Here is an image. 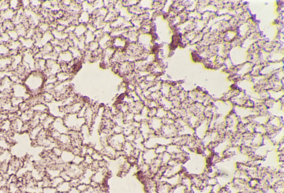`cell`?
<instances>
[{
	"mask_svg": "<svg viewBox=\"0 0 284 193\" xmlns=\"http://www.w3.org/2000/svg\"><path fill=\"white\" fill-rule=\"evenodd\" d=\"M64 123L65 126L69 130L79 131L85 124V121L84 118H79L77 114H70L65 115L64 117Z\"/></svg>",
	"mask_w": 284,
	"mask_h": 193,
	"instance_id": "1",
	"label": "cell"
},
{
	"mask_svg": "<svg viewBox=\"0 0 284 193\" xmlns=\"http://www.w3.org/2000/svg\"><path fill=\"white\" fill-rule=\"evenodd\" d=\"M125 142V136L123 134H113L108 139V144L119 152L122 151L123 144Z\"/></svg>",
	"mask_w": 284,
	"mask_h": 193,
	"instance_id": "2",
	"label": "cell"
},
{
	"mask_svg": "<svg viewBox=\"0 0 284 193\" xmlns=\"http://www.w3.org/2000/svg\"><path fill=\"white\" fill-rule=\"evenodd\" d=\"M12 95L13 97L24 99H28L30 98V95L26 87L20 84H17L13 86L12 89Z\"/></svg>",
	"mask_w": 284,
	"mask_h": 193,
	"instance_id": "3",
	"label": "cell"
},
{
	"mask_svg": "<svg viewBox=\"0 0 284 193\" xmlns=\"http://www.w3.org/2000/svg\"><path fill=\"white\" fill-rule=\"evenodd\" d=\"M50 130H55L60 134H68L69 131L64 124L63 119L62 118H55Z\"/></svg>",
	"mask_w": 284,
	"mask_h": 193,
	"instance_id": "4",
	"label": "cell"
},
{
	"mask_svg": "<svg viewBox=\"0 0 284 193\" xmlns=\"http://www.w3.org/2000/svg\"><path fill=\"white\" fill-rule=\"evenodd\" d=\"M57 143L63 150H71L72 148L71 145L72 139L68 134H61Z\"/></svg>",
	"mask_w": 284,
	"mask_h": 193,
	"instance_id": "5",
	"label": "cell"
},
{
	"mask_svg": "<svg viewBox=\"0 0 284 193\" xmlns=\"http://www.w3.org/2000/svg\"><path fill=\"white\" fill-rule=\"evenodd\" d=\"M127 44L128 43L124 37H117L114 38H112L111 47L113 48L115 50L123 51L126 49Z\"/></svg>",
	"mask_w": 284,
	"mask_h": 193,
	"instance_id": "6",
	"label": "cell"
},
{
	"mask_svg": "<svg viewBox=\"0 0 284 193\" xmlns=\"http://www.w3.org/2000/svg\"><path fill=\"white\" fill-rule=\"evenodd\" d=\"M147 122L149 124L150 128L154 132V133H156L159 132L162 126V121L160 119L158 118L157 117H153L148 118Z\"/></svg>",
	"mask_w": 284,
	"mask_h": 193,
	"instance_id": "7",
	"label": "cell"
},
{
	"mask_svg": "<svg viewBox=\"0 0 284 193\" xmlns=\"http://www.w3.org/2000/svg\"><path fill=\"white\" fill-rule=\"evenodd\" d=\"M142 156L144 161L146 164L150 165L154 160L158 157L154 150L146 149L142 152Z\"/></svg>",
	"mask_w": 284,
	"mask_h": 193,
	"instance_id": "8",
	"label": "cell"
},
{
	"mask_svg": "<svg viewBox=\"0 0 284 193\" xmlns=\"http://www.w3.org/2000/svg\"><path fill=\"white\" fill-rule=\"evenodd\" d=\"M139 130L140 133L142 134V136L144 139L146 140L150 136L151 134H154V132L150 128L149 124L147 122V121H143L140 123V126L139 128Z\"/></svg>",
	"mask_w": 284,
	"mask_h": 193,
	"instance_id": "9",
	"label": "cell"
},
{
	"mask_svg": "<svg viewBox=\"0 0 284 193\" xmlns=\"http://www.w3.org/2000/svg\"><path fill=\"white\" fill-rule=\"evenodd\" d=\"M73 158L74 154L71 150H63L60 158L64 164H69L72 163Z\"/></svg>",
	"mask_w": 284,
	"mask_h": 193,
	"instance_id": "10",
	"label": "cell"
},
{
	"mask_svg": "<svg viewBox=\"0 0 284 193\" xmlns=\"http://www.w3.org/2000/svg\"><path fill=\"white\" fill-rule=\"evenodd\" d=\"M59 60L62 64H69L73 60L71 52L68 50L60 52L59 55Z\"/></svg>",
	"mask_w": 284,
	"mask_h": 193,
	"instance_id": "11",
	"label": "cell"
},
{
	"mask_svg": "<svg viewBox=\"0 0 284 193\" xmlns=\"http://www.w3.org/2000/svg\"><path fill=\"white\" fill-rule=\"evenodd\" d=\"M11 122H12L11 128H12V132L13 133H17V134L21 133V130H22V128L24 123L22 122V121L20 118H18Z\"/></svg>",
	"mask_w": 284,
	"mask_h": 193,
	"instance_id": "12",
	"label": "cell"
},
{
	"mask_svg": "<svg viewBox=\"0 0 284 193\" xmlns=\"http://www.w3.org/2000/svg\"><path fill=\"white\" fill-rule=\"evenodd\" d=\"M134 149V146L133 143L126 141L123 144L122 152L123 154L127 158L131 155Z\"/></svg>",
	"mask_w": 284,
	"mask_h": 193,
	"instance_id": "13",
	"label": "cell"
},
{
	"mask_svg": "<svg viewBox=\"0 0 284 193\" xmlns=\"http://www.w3.org/2000/svg\"><path fill=\"white\" fill-rule=\"evenodd\" d=\"M32 110L35 113L37 114H42L45 113H48V107L46 105V104L44 103H38L34 106L31 107Z\"/></svg>",
	"mask_w": 284,
	"mask_h": 193,
	"instance_id": "14",
	"label": "cell"
},
{
	"mask_svg": "<svg viewBox=\"0 0 284 193\" xmlns=\"http://www.w3.org/2000/svg\"><path fill=\"white\" fill-rule=\"evenodd\" d=\"M87 32V25L84 24H80L77 26H76L75 31L73 32V34L77 38H80L84 36Z\"/></svg>",
	"mask_w": 284,
	"mask_h": 193,
	"instance_id": "15",
	"label": "cell"
},
{
	"mask_svg": "<svg viewBox=\"0 0 284 193\" xmlns=\"http://www.w3.org/2000/svg\"><path fill=\"white\" fill-rule=\"evenodd\" d=\"M42 129H43V128H42V126L40 124L39 126L36 127L32 128V129L30 130V131H29V132L28 133V135L30 139L31 140L32 142L36 141L38 135L40 133V132L42 131Z\"/></svg>",
	"mask_w": 284,
	"mask_h": 193,
	"instance_id": "16",
	"label": "cell"
},
{
	"mask_svg": "<svg viewBox=\"0 0 284 193\" xmlns=\"http://www.w3.org/2000/svg\"><path fill=\"white\" fill-rule=\"evenodd\" d=\"M55 118L51 115L48 114L46 118L40 123V125L42 127L44 130H49L51 128L52 123L55 121Z\"/></svg>",
	"mask_w": 284,
	"mask_h": 193,
	"instance_id": "17",
	"label": "cell"
},
{
	"mask_svg": "<svg viewBox=\"0 0 284 193\" xmlns=\"http://www.w3.org/2000/svg\"><path fill=\"white\" fill-rule=\"evenodd\" d=\"M35 114V113L32 110V109L30 108L26 111H24L21 115L20 116V118L22 121L24 123L29 122L33 118L34 115Z\"/></svg>",
	"mask_w": 284,
	"mask_h": 193,
	"instance_id": "18",
	"label": "cell"
},
{
	"mask_svg": "<svg viewBox=\"0 0 284 193\" xmlns=\"http://www.w3.org/2000/svg\"><path fill=\"white\" fill-rule=\"evenodd\" d=\"M13 156L12 155L10 150H5L2 152L0 156V162H8L9 163L12 160Z\"/></svg>",
	"mask_w": 284,
	"mask_h": 193,
	"instance_id": "19",
	"label": "cell"
},
{
	"mask_svg": "<svg viewBox=\"0 0 284 193\" xmlns=\"http://www.w3.org/2000/svg\"><path fill=\"white\" fill-rule=\"evenodd\" d=\"M91 17L89 15V13L87 12H83L81 13L79 17H78V22L80 24H86L89 22L91 20Z\"/></svg>",
	"mask_w": 284,
	"mask_h": 193,
	"instance_id": "20",
	"label": "cell"
},
{
	"mask_svg": "<svg viewBox=\"0 0 284 193\" xmlns=\"http://www.w3.org/2000/svg\"><path fill=\"white\" fill-rule=\"evenodd\" d=\"M71 187L69 182L63 181L56 187V190L59 193H68Z\"/></svg>",
	"mask_w": 284,
	"mask_h": 193,
	"instance_id": "21",
	"label": "cell"
},
{
	"mask_svg": "<svg viewBox=\"0 0 284 193\" xmlns=\"http://www.w3.org/2000/svg\"><path fill=\"white\" fill-rule=\"evenodd\" d=\"M11 124H12V122L9 120L7 119L1 123L0 130L4 131L5 132L9 133L12 131Z\"/></svg>",
	"mask_w": 284,
	"mask_h": 193,
	"instance_id": "22",
	"label": "cell"
},
{
	"mask_svg": "<svg viewBox=\"0 0 284 193\" xmlns=\"http://www.w3.org/2000/svg\"><path fill=\"white\" fill-rule=\"evenodd\" d=\"M70 77L69 73H66V72H59L57 75L56 79L57 81H59L60 83H64L66 82L68 80V79Z\"/></svg>",
	"mask_w": 284,
	"mask_h": 193,
	"instance_id": "23",
	"label": "cell"
},
{
	"mask_svg": "<svg viewBox=\"0 0 284 193\" xmlns=\"http://www.w3.org/2000/svg\"><path fill=\"white\" fill-rule=\"evenodd\" d=\"M11 144L6 140V139L0 138V150H10L11 148Z\"/></svg>",
	"mask_w": 284,
	"mask_h": 193,
	"instance_id": "24",
	"label": "cell"
},
{
	"mask_svg": "<svg viewBox=\"0 0 284 193\" xmlns=\"http://www.w3.org/2000/svg\"><path fill=\"white\" fill-rule=\"evenodd\" d=\"M8 193H18L20 191V189L17 183H10L9 184L8 186Z\"/></svg>",
	"mask_w": 284,
	"mask_h": 193,
	"instance_id": "25",
	"label": "cell"
},
{
	"mask_svg": "<svg viewBox=\"0 0 284 193\" xmlns=\"http://www.w3.org/2000/svg\"><path fill=\"white\" fill-rule=\"evenodd\" d=\"M86 47L87 48V50L88 51L91 52H93L95 51H96L97 49H99V43L97 41L95 40L94 42H92L91 43L88 44L87 46H86Z\"/></svg>",
	"mask_w": 284,
	"mask_h": 193,
	"instance_id": "26",
	"label": "cell"
},
{
	"mask_svg": "<svg viewBox=\"0 0 284 193\" xmlns=\"http://www.w3.org/2000/svg\"><path fill=\"white\" fill-rule=\"evenodd\" d=\"M134 114L130 111H128L126 114H123V119L125 123H131L134 121Z\"/></svg>",
	"mask_w": 284,
	"mask_h": 193,
	"instance_id": "27",
	"label": "cell"
},
{
	"mask_svg": "<svg viewBox=\"0 0 284 193\" xmlns=\"http://www.w3.org/2000/svg\"><path fill=\"white\" fill-rule=\"evenodd\" d=\"M63 180L60 176L54 178L51 180V186L56 188L58 186L60 185L63 182Z\"/></svg>",
	"mask_w": 284,
	"mask_h": 193,
	"instance_id": "28",
	"label": "cell"
},
{
	"mask_svg": "<svg viewBox=\"0 0 284 193\" xmlns=\"http://www.w3.org/2000/svg\"><path fill=\"white\" fill-rule=\"evenodd\" d=\"M63 149L59 146H56L52 150L51 152L52 154L56 158H60L63 152Z\"/></svg>",
	"mask_w": 284,
	"mask_h": 193,
	"instance_id": "29",
	"label": "cell"
},
{
	"mask_svg": "<svg viewBox=\"0 0 284 193\" xmlns=\"http://www.w3.org/2000/svg\"><path fill=\"white\" fill-rule=\"evenodd\" d=\"M154 150L156 154H157V156H159L162 155V154L166 152V146H163V145H158L155 148Z\"/></svg>",
	"mask_w": 284,
	"mask_h": 193,
	"instance_id": "30",
	"label": "cell"
},
{
	"mask_svg": "<svg viewBox=\"0 0 284 193\" xmlns=\"http://www.w3.org/2000/svg\"><path fill=\"white\" fill-rule=\"evenodd\" d=\"M83 161H84V157L80 155H77V156H74L72 164H75L76 165H80L81 164H83Z\"/></svg>",
	"mask_w": 284,
	"mask_h": 193,
	"instance_id": "31",
	"label": "cell"
},
{
	"mask_svg": "<svg viewBox=\"0 0 284 193\" xmlns=\"http://www.w3.org/2000/svg\"><path fill=\"white\" fill-rule=\"evenodd\" d=\"M93 160L95 161H100L103 160V154L101 152L95 151L93 154L91 156Z\"/></svg>",
	"mask_w": 284,
	"mask_h": 193,
	"instance_id": "32",
	"label": "cell"
},
{
	"mask_svg": "<svg viewBox=\"0 0 284 193\" xmlns=\"http://www.w3.org/2000/svg\"><path fill=\"white\" fill-rule=\"evenodd\" d=\"M94 161V160H93V158H92L91 156H89V155H86L84 157V161H83V163L87 166V167L88 166H91V165L92 164L93 162Z\"/></svg>",
	"mask_w": 284,
	"mask_h": 193,
	"instance_id": "33",
	"label": "cell"
},
{
	"mask_svg": "<svg viewBox=\"0 0 284 193\" xmlns=\"http://www.w3.org/2000/svg\"><path fill=\"white\" fill-rule=\"evenodd\" d=\"M9 168V163L8 162H0V172L1 174H4L6 173Z\"/></svg>",
	"mask_w": 284,
	"mask_h": 193,
	"instance_id": "34",
	"label": "cell"
},
{
	"mask_svg": "<svg viewBox=\"0 0 284 193\" xmlns=\"http://www.w3.org/2000/svg\"><path fill=\"white\" fill-rule=\"evenodd\" d=\"M112 132L113 134H122L123 127L114 124L112 128Z\"/></svg>",
	"mask_w": 284,
	"mask_h": 193,
	"instance_id": "35",
	"label": "cell"
},
{
	"mask_svg": "<svg viewBox=\"0 0 284 193\" xmlns=\"http://www.w3.org/2000/svg\"><path fill=\"white\" fill-rule=\"evenodd\" d=\"M56 188L52 186H48L43 187L42 190V193H57Z\"/></svg>",
	"mask_w": 284,
	"mask_h": 193,
	"instance_id": "36",
	"label": "cell"
},
{
	"mask_svg": "<svg viewBox=\"0 0 284 193\" xmlns=\"http://www.w3.org/2000/svg\"><path fill=\"white\" fill-rule=\"evenodd\" d=\"M126 161L127 162H129L130 164L131 165H136V158L131 155V156L127 157Z\"/></svg>",
	"mask_w": 284,
	"mask_h": 193,
	"instance_id": "37",
	"label": "cell"
},
{
	"mask_svg": "<svg viewBox=\"0 0 284 193\" xmlns=\"http://www.w3.org/2000/svg\"><path fill=\"white\" fill-rule=\"evenodd\" d=\"M8 180L3 178V179L0 181V189L6 188L8 186Z\"/></svg>",
	"mask_w": 284,
	"mask_h": 193,
	"instance_id": "38",
	"label": "cell"
},
{
	"mask_svg": "<svg viewBox=\"0 0 284 193\" xmlns=\"http://www.w3.org/2000/svg\"><path fill=\"white\" fill-rule=\"evenodd\" d=\"M144 163H145L144 161V160H143V156H142V152L140 154L138 158H136V165L138 166V167L142 165V164H143Z\"/></svg>",
	"mask_w": 284,
	"mask_h": 193,
	"instance_id": "39",
	"label": "cell"
},
{
	"mask_svg": "<svg viewBox=\"0 0 284 193\" xmlns=\"http://www.w3.org/2000/svg\"><path fill=\"white\" fill-rule=\"evenodd\" d=\"M95 150L93 146L92 145H88L87 146V155H89V156H92L93 153L95 152Z\"/></svg>",
	"mask_w": 284,
	"mask_h": 193,
	"instance_id": "40",
	"label": "cell"
},
{
	"mask_svg": "<svg viewBox=\"0 0 284 193\" xmlns=\"http://www.w3.org/2000/svg\"><path fill=\"white\" fill-rule=\"evenodd\" d=\"M87 146L85 144H83V146L80 147V156L84 157L87 155Z\"/></svg>",
	"mask_w": 284,
	"mask_h": 193,
	"instance_id": "41",
	"label": "cell"
},
{
	"mask_svg": "<svg viewBox=\"0 0 284 193\" xmlns=\"http://www.w3.org/2000/svg\"><path fill=\"white\" fill-rule=\"evenodd\" d=\"M125 139H126V142H130V143H133V142L134 141L135 135L134 134H130V135H127L126 136H125Z\"/></svg>",
	"mask_w": 284,
	"mask_h": 193,
	"instance_id": "42",
	"label": "cell"
},
{
	"mask_svg": "<svg viewBox=\"0 0 284 193\" xmlns=\"http://www.w3.org/2000/svg\"><path fill=\"white\" fill-rule=\"evenodd\" d=\"M71 150L74 156L80 155V147H72Z\"/></svg>",
	"mask_w": 284,
	"mask_h": 193,
	"instance_id": "43",
	"label": "cell"
},
{
	"mask_svg": "<svg viewBox=\"0 0 284 193\" xmlns=\"http://www.w3.org/2000/svg\"><path fill=\"white\" fill-rule=\"evenodd\" d=\"M68 193H81L76 187H71Z\"/></svg>",
	"mask_w": 284,
	"mask_h": 193,
	"instance_id": "44",
	"label": "cell"
},
{
	"mask_svg": "<svg viewBox=\"0 0 284 193\" xmlns=\"http://www.w3.org/2000/svg\"><path fill=\"white\" fill-rule=\"evenodd\" d=\"M3 179V176H2V174L0 173V181Z\"/></svg>",
	"mask_w": 284,
	"mask_h": 193,
	"instance_id": "45",
	"label": "cell"
},
{
	"mask_svg": "<svg viewBox=\"0 0 284 193\" xmlns=\"http://www.w3.org/2000/svg\"><path fill=\"white\" fill-rule=\"evenodd\" d=\"M57 193H59V192H57Z\"/></svg>",
	"mask_w": 284,
	"mask_h": 193,
	"instance_id": "46",
	"label": "cell"
},
{
	"mask_svg": "<svg viewBox=\"0 0 284 193\" xmlns=\"http://www.w3.org/2000/svg\"><path fill=\"white\" fill-rule=\"evenodd\" d=\"M0 173H1V172H0Z\"/></svg>",
	"mask_w": 284,
	"mask_h": 193,
	"instance_id": "47",
	"label": "cell"
},
{
	"mask_svg": "<svg viewBox=\"0 0 284 193\" xmlns=\"http://www.w3.org/2000/svg\"></svg>",
	"mask_w": 284,
	"mask_h": 193,
	"instance_id": "48",
	"label": "cell"
}]
</instances>
